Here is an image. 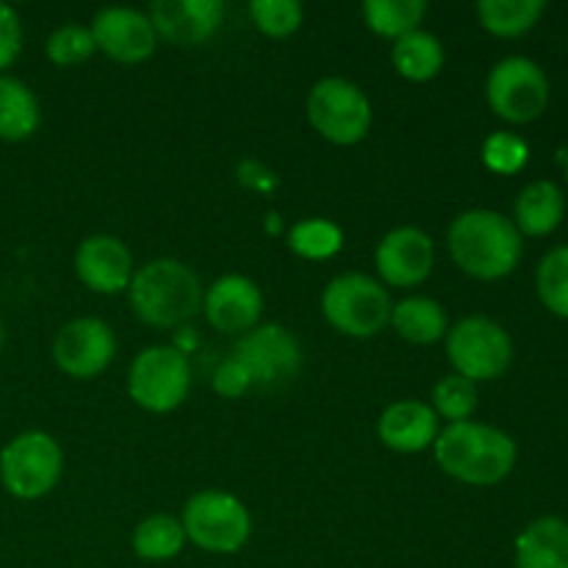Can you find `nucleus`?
Instances as JSON below:
<instances>
[{
  "instance_id": "6e6552de",
  "label": "nucleus",
  "mask_w": 568,
  "mask_h": 568,
  "mask_svg": "<svg viewBox=\"0 0 568 568\" xmlns=\"http://www.w3.org/2000/svg\"><path fill=\"white\" fill-rule=\"evenodd\" d=\"M455 375L471 383L497 381L514 361V342L499 322L488 316H464L444 336Z\"/></svg>"
},
{
  "instance_id": "4468645a",
  "label": "nucleus",
  "mask_w": 568,
  "mask_h": 568,
  "mask_svg": "<svg viewBox=\"0 0 568 568\" xmlns=\"http://www.w3.org/2000/svg\"><path fill=\"white\" fill-rule=\"evenodd\" d=\"M436 264V244L422 227L403 225L388 231L375 250V266L394 288H414L427 281Z\"/></svg>"
},
{
  "instance_id": "a211bd4d",
  "label": "nucleus",
  "mask_w": 568,
  "mask_h": 568,
  "mask_svg": "<svg viewBox=\"0 0 568 568\" xmlns=\"http://www.w3.org/2000/svg\"><path fill=\"white\" fill-rule=\"evenodd\" d=\"M438 433V416L427 403H416V399H399V403L388 405L377 419V436L388 449L403 455L425 453L436 444Z\"/></svg>"
},
{
  "instance_id": "4be33fe9",
  "label": "nucleus",
  "mask_w": 568,
  "mask_h": 568,
  "mask_svg": "<svg viewBox=\"0 0 568 568\" xmlns=\"http://www.w3.org/2000/svg\"><path fill=\"white\" fill-rule=\"evenodd\" d=\"M39 122L42 111L31 87L14 75H0V139L22 142L37 133Z\"/></svg>"
},
{
  "instance_id": "cd10ccee",
  "label": "nucleus",
  "mask_w": 568,
  "mask_h": 568,
  "mask_svg": "<svg viewBox=\"0 0 568 568\" xmlns=\"http://www.w3.org/2000/svg\"><path fill=\"white\" fill-rule=\"evenodd\" d=\"M430 408L438 419H447L449 425L469 422L477 408V383L466 381L460 375H447L433 386Z\"/></svg>"
},
{
  "instance_id": "c756f323",
  "label": "nucleus",
  "mask_w": 568,
  "mask_h": 568,
  "mask_svg": "<svg viewBox=\"0 0 568 568\" xmlns=\"http://www.w3.org/2000/svg\"><path fill=\"white\" fill-rule=\"evenodd\" d=\"M94 39L87 26L78 22H67V26L55 28L44 42V53L55 67H78L94 55Z\"/></svg>"
},
{
  "instance_id": "2eb2a0df",
  "label": "nucleus",
  "mask_w": 568,
  "mask_h": 568,
  "mask_svg": "<svg viewBox=\"0 0 568 568\" xmlns=\"http://www.w3.org/2000/svg\"><path fill=\"white\" fill-rule=\"evenodd\" d=\"M203 311L211 327L231 336H244L261 322L264 294L247 275H222L203 292Z\"/></svg>"
},
{
  "instance_id": "412c9836",
  "label": "nucleus",
  "mask_w": 568,
  "mask_h": 568,
  "mask_svg": "<svg viewBox=\"0 0 568 568\" xmlns=\"http://www.w3.org/2000/svg\"><path fill=\"white\" fill-rule=\"evenodd\" d=\"M388 325H394V331L399 333V338L410 344H436L447 336L449 322L447 311L442 303H436L433 297H405L399 300L392 308V320Z\"/></svg>"
},
{
  "instance_id": "c9c22d12",
  "label": "nucleus",
  "mask_w": 568,
  "mask_h": 568,
  "mask_svg": "<svg viewBox=\"0 0 568 568\" xmlns=\"http://www.w3.org/2000/svg\"><path fill=\"white\" fill-rule=\"evenodd\" d=\"M566 175H568V155H566Z\"/></svg>"
},
{
  "instance_id": "f704fd0d",
  "label": "nucleus",
  "mask_w": 568,
  "mask_h": 568,
  "mask_svg": "<svg viewBox=\"0 0 568 568\" xmlns=\"http://www.w3.org/2000/svg\"><path fill=\"white\" fill-rule=\"evenodd\" d=\"M3 342H6V333H3V322H0V349H3Z\"/></svg>"
},
{
  "instance_id": "39448f33",
  "label": "nucleus",
  "mask_w": 568,
  "mask_h": 568,
  "mask_svg": "<svg viewBox=\"0 0 568 568\" xmlns=\"http://www.w3.org/2000/svg\"><path fill=\"white\" fill-rule=\"evenodd\" d=\"M181 525L186 541L211 555L239 552L253 532V519L242 499L216 488H205L189 497Z\"/></svg>"
},
{
  "instance_id": "7c9ffc66",
  "label": "nucleus",
  "mask_w": 568,
  "mask_h": 568,
  "mask_svg": "<svg viewBox=\"0 0 568 568\" xmlns=\"http://www.w3.org/2000/svg\"><path fill=\"white\" fill-rule=\"evenodd\" d=\"M250 17L255 28L266 37H292L303 26V6L297 0H253L250 3Z\"/></svg>"
},
{
  "instance_id": "2f4dec72",
  "label": "nucleus",
  "mask_w": 568,
  "mask_h": 568,
  "mask_svg": "<svg viewBox=\"0 0 568 568\" xmlns=\"http://www.w3.org/2000/svg\"><path fill=\"white\" fill-rule=\"evenodd\" d=\"M530 159V148L521 136L497 131L483 142V164L497 175H516Z\"/></svg>"
},
{
  "instance_id": "f8f14e48",
  "label": "nucleus",
  "mask_w": 568,
  "mask_h": 568,
  "mask_svg": "<svg viewBox=\"0 0 568 568\" xmlns=\"http://www.w3.org/2000/svg\"><path fill=\"white\" fill-rule=\"evenodd\" d=\"M116 355L114 331L98 316H78L61 325L53 338V361L64 375L92 381L109 369Z\"/></svg>"
},
{
  "instance_id": "f3484780",
  "label": "nucleus",
  "mask_w": 568,
  "mask_h": 568,
  "mask_svg": "<svg viewBox=\"0 0 568 568\" xmlns=\"http://www.w3.org/2000/svg\"><path fill=\"white\" fill-rule=\"evenodd\" d=\"M133 255L116 236H89L75 250V275L89 292L120 294L133 281Z\"/></svg>"
},
{
  "instance_id": "a878e982",
  "label": "nucleus",
  "mask_w": 568,
  "mask_h": 568,
  "mask_svg": "<svg viewBox=\"0 0 568 568\" xmlns=\"http://www.w3.org/2000/svg\"><path fill=\"white\" fill-rule=\"evenodd\" d=\"M544 14L541 0H480L477 17L494 37H521Z\"/></svg>"
},
{
  "instance_id": "dca6fc26",
  "label": "nucleus",
  "mask_w": 568,
  "mask_h": 568,
  "mask_svg": "<svg viewBox=\"0 0 568 568\" xmlns=\"http://www.w3.org/2000/svg\"><path fill=\"white\" fill-rule=\"evenodd\" d=\"M148 17L155 28V37L178 48H194V44L209 42L220 31L225 20V3L222 0H155Z\"/></svg>"
},
{
  "instance_id": "5701e85b",
  "label": "nucleus",
  "mask_w": 568,
  "mask_h": 568,
  "mask_svg": "<svg viewBox=\"0 0 568 568\" xmlns=\"http://www.w3.org/2000/svg\"><path fill=\"white\" fill-rule=\"evenodd\" d=\"M392 64L408 81H430L444 67V44L438 42V37L419 28V31L405 33L403 39L394 42Z\"/></svg>"
},
{
  "instance_id": "20e7f679",
  "label": "nucleus",
  "mask_w": 568,
  "mask_h": 568,
  "mask_svg": "<svg viewBox=\"0 0 568 568\" xmlns=\"http://www.w3.org/2000/svg\"><path fill=\"white\" fill-rule=\"evenodd\" d=\"M392 294L364 272L333 277L322 292V316L342 336L372 338L392 320Z\"/></svg>"
},
{
  "instance_id": "393cba45",
  "label": "nucleus",
  "mask_w": 568,
  "mask_h": 568,
  "mask_svg": "<svg viewBox=\"0 0 568 568\" xmlns=\"http://www.w3.org/2000/svg\"><path fill=\"white\" fill-rule=\"evenodd\" d=\"M364 22L369 31L386 39H403L405 33L419 31L427 14L425 0H366Z\"/></svg>"
},
{
  "instance_id": "aec40b11",
  "label": "nucleus",
  "mask_w": 568,
  "mask_h": 568,
  "mask_svg": "<svg viewBox=\"0 0 568 568\" xmlns=\"http://www.w3.org/2000/svg\"><path fill=\"white\" fill-rule=\"evenodd\" d=\"M566 200L552 181L527 183L516 200V231L527 236H547L560 225Z\"/></svg>"
},
{
  "instance_id": "9d476101",
  "label": "nucleus",
  "mask_w": 568,
  "mask_h": 568,
  "mask_svg": "<svg viewBox=\"0 0 568 568\" xmlns=\"http://www.w3.org/2000/svg\"><path fill=\"white\" fill-rule=\"evenodd\" d=\"M486 98L494 114L514 125L538 120L549 103V81L541 67L525 55H508L488 72Z\"/></svg>"
},
{
  "instance_id": "b1692460",
  "label": "nucleus",
  "mask_w": 568,
  "mask_h": 568,
  "mask_svg": "<svg viewBox=\"0 0 568 568\" xmlns=\"http://www.w3.org/2000/svg\"><path fill=\"white\" fill-rule=\"evenodd\" d=\"M183 544H186V532H183L181 519L172 514H153L136 525L131 536V547L136 558L148 560V564H164L181 555Z\"/></svg>"
},
{
  "instance_id": "473e14b6",
  "label": "nucleus",
  "mask_w": 568,
  "mask_h": 568,
  "mask_svg": "<svg viewBox=\"0 0 568 568\" xmlns=\"http://www.w3.org/2000/svg\"><path fill=\"white\" fill-rule=\"evenodd\" d=\"M22 50L20 14L9 3H0V75L14 64Z\"/></svg>"
},
{
  "instance_id": "6ab92c4d",
  "label": "nucleus",
  "mask_w": 568,
  "mask_h": 568,
  "mask_svg": "<svg viewBox=\"0 0 568 568\" xmlns=\"http://www.w3.org/2000/svg\"><path fill=\"white\" fill-rule=\"evenodd\" d=\"M516 568H568V521L544 516L516 541Z\"/></svg>"
},
{
  "instance_id": "7ed1b4c3",
  "label": "nucleus",
  "mask_w": 568,
  "mask_h": 568,
  "mask_svg": "<svg viewBox=\"0 0 568 568\" xmlns=\"http://www.w3.org/2000/svg\"><path fill=\"white\" fill-rule=\"evenodd\" d=\"M128 297L144 325L178 327L203 305V283L183 261L155 258L133 272Z\"/></svg>"
},
{
  "instance_id": "423d86ee",
  "label": "nucleus",
  "mask_w": 568,
  "mask_h": 568,
  "mask_svg": "<svg viewBox=\"0 0 568 568\" xmlns=\"http://www.w3.org/2000/svg\"><path fill=\"white\" fill-rule=\"evenodd\" d=\"M64 453L42 430H26L0 449V483L17 499H42L59 486Z\"/></svg>"
},
{
  "instance_id": "ddd939ff",
  "label": "nucleus",
  "mask_w": 568,
  "mask_h": 568,
  "mask_svg": "<svg viewBox=\"0 0 568 568\" xmlns=\"http://www.w3.org/2000/svg\"><path fill=\"white\" fill-rule=\"evenodd\" d=\"M89 31H92L94 48L120 64H142L155 53V44H159L148 11L131 9V6L100 9Z\"/></svg>"
},
{
  "instance_id": "c85d7f7f",
  "label": "nucleus",
  "mask_w": 568,
  "mask_h": 568,
  "mask_svg": "<svg viewBox=\"0 0 568 568\" xmlns=\"http://www.w3.org/2000/svg\"><path fill=\"white\" fill-rule=\"evenodd\" d=\"M538 297L552 314L568 320V244L544 255L536 275Z\"/></svg>"
},
{
  "instance_id": "1a4fd4ad",
  "label": "nucleus",
  "mask_w": 568,
  "mask_h": 568,
  "mask_svg": "<svg viewBox=\"0 0 568 568\" xmlns=\"http://www.w3.org/2000/svg\"><path fill=\"white\" fill-rule=\"evenodd\" d=\"M314 131L333 144H358L372 128V103L358 83L347 78H322L305 100Z\"/></svg>"
},
{
  "instance_id": "bb28decb",
  "label": "nucleus",
  "mask_w": 568,
  "mask_h": 568,
  "mask_svg": "<svg viewBox=\"0 0 568 568\" xmlns=\"http://www.w3.org/2000/svg\"><path fill=\"white\" fill-rule=\"evenodd\" d=\"M344 231L325 216H308L294 222L288 231V247L305 261H327L342 250Z\"/></svg>"
},
{
  "instance_id": "0eeeda50",
  "label": "nucleus",
  "mask_w": 568,
  "mask_h": 568,
  "mask_svg": "<svg viewBox=\"0 0 568 568\" xmlns=\"http://www.w3.org/2000/svg\"><path fill=\"white\" fill-rule=\"evenodd\" d=\"M192 388V364L186 353L170 344L142 349L128 369V394L150 414L181 408Z\"/></svg>"
},
{
  "instance_id": "f03ea898",
  "label": "nucleus",
  "mask_w": 568,
  "mask_h": 568,
  "mask_svg": "<svg viewBox=\"0 0 568 568\" xmlns=\"http://www.w3.org/2000/svg\"><path fill=\"white\" fill-rule=\"evenodd\" d=\"M447 244L455 266L477 281H499L521 258V233L508 216L488 209L460 214L449 225Z\"/></svg>"
},
{
  "instance_id": "f257e3e1",
  "label": "nucleus",
  "mask_w": 568,
  "mask_h": 568,
  "mask_svg": "<svg viewBox=\"0 0 568 568\" xmlns=\"http://www.w3.org/2000/svg\"><path fill=\"white\" fill-rule=\"evenodd\" d=\"M444 475L466 486H497L514 471L516 442L505 430L480 422L447 425L433 444Z\"/></svg>"
},
{
  "instance_id": "9b49d317",
  "label": "nucleus",
  "mask_w": 568,
  "mask_h": 568,
  "mask_svg": "<svg viewBox=\"0 0 568 568\" xmlns=\"http://www.w3.org/2000/svg\"><path fill=\"white\" fill-rule=\"evenodd\" d=\"M233 358L247 369L253 386H281L288 383L303 366V349L292 331L283 325L266 322L239 336Z\"/></svg>"
},
{
  "instance_id": "72a5a7b5",
  "label": "nucleus",
  "mask_w": 568,
  "mask_h": 568,
  "mask_svg": "<svg viewBox=\"0 0 568 568\" xmlns=\"http://www.w3.org/2000/svg\"><path fill=\"white\" fill-rule=\"evenodd\" d=\"M211 386H214V392L220 394V397L239 399L253 388V377H250L247 369H244V366L231 355V358H225L220 366H216Z\"/></svg>"
}]
</instances>
